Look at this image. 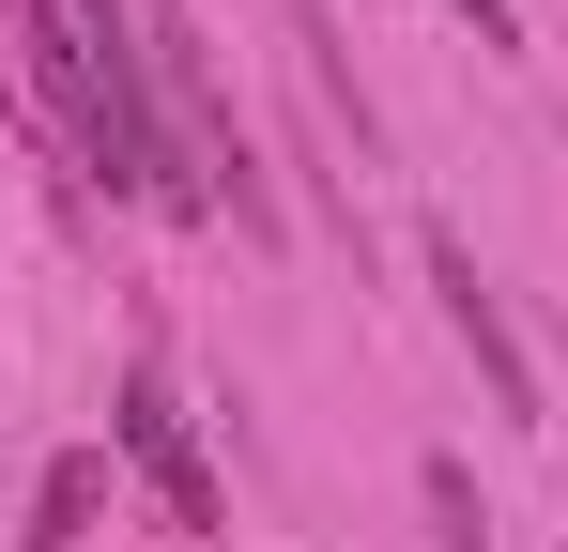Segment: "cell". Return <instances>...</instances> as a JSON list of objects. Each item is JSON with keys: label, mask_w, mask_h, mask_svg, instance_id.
<instances>
[{"label": "cell", "mask_w": 568, "mask_h": 552, "mask_svg": "<svg viewBox=\"0 0 568 552\" xmlns=\"http://www.w3.org/2000/svg\"><path fill=\"white\" fill-rule=\"evenodd\" d=\"M430 292H446V338L476 354L491 415H554V399H538V354H523V323H507V292L476 276V246H462V231H430Z\"/></svg>", "instance_id": "cell-1"}, {"label": "cell", "mask_w": 568, "mask_h": 552, "mask_svg": "<svg viewBox=\"0 0 568 552\" xmlns=\"http://www.w3.org/2000/svg\"><path fill=\"white\" fill-rule=\"evenodd\" d=\"M108 446H123L139 476H154V507H170L185 538H215V522H231V507H215V460H200V430H185V399H170L154 368L123 384V415H108Z\"/></svg>", "instance_id": "cell-2"}, {"label": "cell", "mask_w": 568, "mask_h": 552, "mask_svg": "<svg viewBox=\"0 0 568 552\" xmlns=\"http://www.w3.org/2000/svg\"><path fill=\"white\" fill-rule=\"evenodd\" d=\"M93 507H108V460L78 446V460H47V491H31V538L62 552V538H93Z\"/></svg>", "instance_id": "cell-3"}, {"label": "cell", "mask_w": 568, "mask_h": 552, "mask_svg": "<svg viewBox=\"0 0 568 552\" xmlns=\"http://www.w3.org/2000/svg\"><path fill=\"white\" fill-rule=\"evenodd\" d=\"M430 522H446V552H491V522H476V476H462V460H430Z\"/></svg>", "instance_id": "cell-4"}, {"label": "cell", "mask_w": 568, "mask_h": 552, "mask_svg": "<svg viewBox=\"0 0 568 552\" xmlns=\"http://www.w3.org/2000/svg\"><path fill=\"white\" fill-rule=\"evenodd\" d=\"M446 16H476V47H523V0H446Z\"/></svg>", "instance_id": "cell-5"}]
</instances>
